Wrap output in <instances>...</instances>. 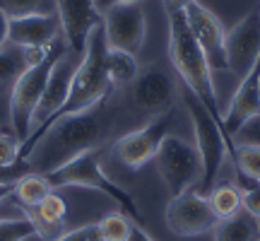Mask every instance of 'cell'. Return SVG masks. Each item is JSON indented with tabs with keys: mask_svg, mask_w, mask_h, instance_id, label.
Segmentation results:
<instances>
[{
	"mask_svg": "<svg viewBox=\"0 0 260 241\" xmlns=\"http://www.w3.org/2000/svg\"><path fill=\"white\" fill-rule=\"evenodd\" d=\"M167 19H169V61L174 65V70L181 75V80L186 82L188 92H193L200 99V104L210 111V116L222 126L224 113L219 111V104H217L212 68H210L205 51L200 48V44L195 41L193 32H190L186 10H169Z\"/></svg>",
	"mask_w": 260,
	"mask_h": 241,
	"instance_id": "cell-2",
	"label": "cell"
},
{
	"mask_svg": "<svg viewBox=\"0 0 260 241\" xmlns=\"http://www.w3.org/2000/svg\"><path fill=\"white\" fill-rule=\"evenodd\" d=\"M260 236V227L258 220L241 210L234 217L219 220L217 227L212 229V239L214 241H258Z\"/></svg>",
	"mask_w": 260,
	"mask_h": 241,
	"instance_id": "cell-18",
	"label": "cell"
},
{
	"mask_svg": "<svg viewBox=\"0 0 260 241\" xmlns=\"http://www.w3.org/2000/svg\"><path fill=\"white\" fill-rule=\"evenodd\" d=\"M68 53V46H65V39H56L53 46L48 51V56L37 65H29L22 70L15 84H12V94H10V126H12V133L15 138L24 145L31 133V116L37 111L39 99L46 89V82L53 68L60 58Z\"/></svg>",
	"mask_w": 260,
	"mask_h": 241,
	"instance_id": "cell-4",
	"label": "cell"
},
{
	"mask_svg": "<svg viewBox=\"0 0 260 241\" xmlns=\"http://www.w3.org/2000/svg\"><path fill=\"white\" fill-rule=\"evenodd\" d=\"M104 34L106 46L138 53L145 44L147 19L140 3H118L104 10Z\"/></svg>",
	"mask_w": 260,
	"mask_h": 241,
	"instance_id": "cell-10",
	"label": "cell"
},
{
	"mask_svg": "<svg viewBox=\"0 0 260 241\" xmlns=\"http://www.w3.org/2000/svg\"><path fill=\"white\" fill-rule=\"evenodd\" d=\"M133 220L123 210L109 213L102 217L96 227H99V241H128L130 232H133Z\"/></svg>",
	"mask_w": 260,
	"mask_h": 241,
	"instance_id": "cell-23",
	"label": "cell"
},
{
	"mask_svg": "<svg viewBox=\"0 0 260 241\" xmlns=\"http://www.w3.org/2000/svg\"><path fill=\"white\" fill-rule=\"evenodd\" d=\"M207 200L212 205L214 215L219 220H226V217H234L236 213H241L243 205H241V191L236 184H217L207 193Z\"/></svg>",
	"mask_w": 260,
	"mask_h": 241,
	"instance_id": "cell-21",
	"label": "cell"
},
{
	"mask_svg": "<svg viewBox=\"0 0 260 241\" xmlns=\"http://www.w3.org/2000/svg\"><path fill=\"white\" fill-rule=\"evenodd\" d=\"M8 29H10V17L0 10V46L8 44Z\"/></svg>",
	"mask_w": 260,
	"mask_h": 241,
	"instance_id": "cell-31",
	"label": "cell"
},
{
	"mask_svg": "<svg viewBox=\"0 0 260 241\" xmlns=\"http://www.w3.org/2000/svg\"><path fill=\"white\" fill-rule=\"evenodd\" d=\"M232 162H234V169H236L239 176L260 184V142H241V145H234Z\"/></svg>",
	"mask_w": 260,
	"mask_h": 241,
	"instance_id": "cell-22",
	"label": "cell"
},
{
	"mask_svg": "<svg viewBox=\"0 0 260 241\" xmlns=\"http://www.w3.org/2000/svg\"><path fill=\"white\" fill-rule=\"evenodd\" d=\"M41 5H44V0H0V10L10 19L37 15V12H41Z\"/></svg>",
	"mask_w": 260,
	"mask_h": 241,
	"instance_id": "cell-27",
	"label": "cell"
},
{
	"mask_svg": "<svg viewBox=\"0 0 260 241\" xmlns=\"http://www.w3.org/2000/svg\"><path fill=\"white\" fill-rule=\"evenodd\" d=\"M29 236H37V234L24 215L12 220H0V241H27Z\"/></svg>",
	"mask_w": 260,
	"mask_h": 241,
	"instance_id": "cell-25",
	"label": "cell"
},
{
	"mask_svg": "<svg viewBox=\"0 0 260 241\" xmlns=\"http://www.w3.org/2000/svg\"><path fill=\"white\" fill-rule=\"evenodd\" d=\"M12 188H15V186H0V203H3L5 198L12 195Z\"/></svg>",
	"mask_w": 260,
	"mask_h": 241,
	"instance_id": "cell-34",
	"label": "cell"
},
{
	"mask_svg": "<svg viewBox=\"0 0 260 241\" xmlns=\"http://www.w3.org/2000/svg\"><path fill=\"white\" fill-rule=\"evenodd\" d=\"M27 68L24 56H22V48L15 44H5L0 46V89L5 84H15L22 70Z\"/></svg>",
	"mask_w": 260,
	"mask_h": 241,
	"instance_id": "cell-24",
	"label": "cell"
},
{
	"mask_svg": "<svg viewBox=\"0 0 260 241\" xmlns=\"http://www.w3.org/2000/svg\"><path fill=\"white\" fill-rule=\"evenodd\" d=\"M46 178H48V184L53 186V191H58V188H70V186L99 191V193H104L106 198L116 200L118 207H121L135 224L142 222V215H140V207H138V203H135V198H133L123 186H118L113 178H109L104 174L96 149L82 152L80 157H75L73 162H68L65 167L46 174Z\"/></svg>",
	"mask_w": 260,
	"mask_h": 241,
	"instance_id": "cell-6",
	"label": "cell"
},
{
	"mask_svg": "<svg viewBox=\"0 0 260 241\" xmlns=\"http://www.w3.org/2000/svg\"><path fill=\"white\" fill-rule=\"evenodd\" d=\"M154 162L171 198L195 188L203 176V162H200L198 147L176 135H167L161 140Z\"/></svg>",
	"mask_w": 260,
	"mask_h": 241,
	"instance_id": "cell-7",
	"label": "cell"
},
{
	"mask_svg": "<svg viewBox=\"0 0 260 241\" xmlns=\"http://www.w3.org/2000/svg\"><path fill=\"white\" fill-rule=\"evenodd\" d=\"M22 142L15 138V133H0V167L15 164L19 159Z\"/></svg>",
	"mask_w": 260,
	"mask_h": 241,
	"instance_id": "cell-28",
	"label": "cell"
},
{
	"mask_svg": "<svg viewBox=\"0 0 260 241\" xmlns=\"http://www.w3.org/2000/svg\"><path fill=\"white\" fill-rule=\"evenodd\" d=\"M96 239H99V227L96 224H84V227H77V229L60 234L56 241H96Z\"/></svg>",
	"mask_w": 260,
	"mask_h": 241,
	"instance_id": "cell-29",
	"label": "cell"
},
{
	"mask_svg": "<svg viewBox=\"0 0 260 241\" xmlns=\"http://www.w3.org/2000/svg\"><path fill=\"white\" fill-rule=\"evenodd\" d=\"M190 3H195V0H164V10H186Z\"/></svg>",
	"mask_w": 260,
	"mask_h": 241,
	"instance_id": "cell-32",
	"label": "cell"
},
{
	"mask_svg": "<svg viewBox=\"0 0 260 241\" xmlns=\"http://www.w3.org/2000/svg\"><path fill=\"white\" fill-rule=\"evenodd\" d=\"M111 126L113 111L109 106V99L94 104L84 111L60 116L48 126L34 149L27 155L29 167L37 174H51L73 162L75 157H80L82 152L96 149L109 135Z\"/></svg>",
	"mask_w": 260,
	"mask_h": 241,
	"instance_id": "cell-1",
	"label": "cell"
},
{
	"mask_svg": "<svg viewBox=\"0 0 260 241\" xmlns=\"http://www.w3.org/2000/svg\"><path fill=\"white\" fill-rule=\"evenodd\" d=\"M169 128H171V113L157 116L154 120H149L147 126H142V128L133 130V133L116 140L113 152L128 169L145 167L149 159H154L161 140L169 135Z\"/></svg>",
	"mask_w": 260,
	"mask_h": 241,
	"instance_id": "cell-14",
	"label": "cell"
},
{
	"mask_svg": "<svg viewBox=\"0 0 260 241\" xmlns=\"http://www.w3.org/2000/svg\"><path fill=\"white\" fill-rule=\"evenodd\" d=\"M58 32H60L58 15L37 12V15H27V17H15L10 19L8 44H15L19 48L48 46L58 39Z\"/></svg>",
	"mask_w": 260,
	"mask_h": 241,
	"instance_id": "cell-17",
	"label": "cell"
},
{
	"mask_svg": "<svg viewBox=\"0 0 260 241\" xmlns=\"http://www.w3.org/2000/svg\"><path fill=\"white\" fill-rule=\"evenodd\" d=\"M53 5L65 46L70 53L82 58L89 34L104 24V12L96 8V0H53Z\"/></svg>",
	"mask_w": 260,
	"mask_h": 241,
	"instance_id": "cell-11",
	"label": "cell"
},
{
	"mask_svg": "<svg viewBox=\"0 0 260 241\" xmlns=\"http://www.w3.org/2000/svg\"><path fill=\"white\" fill-rule=\"evenodd\" d=\"M96 241H99V239H96Z\"/></svg>",
	"mask_w": 260,
	"mask_h": 241,
	"instance_id": "cell-35",
	"label": "cell"
},
{
	"mask_svg": "<svg viewBox=\"0 0 260 241\" xmlns=\"http://www.w3.org/2000/svg\"><path fill=\"white\" fill-rule=\"evenodd\" d=\"M260 116V58L253 65V70L243 80H239V87L234 92L232 102L224 111L222 126L226 138L232 140L236 133H241L246 128V123ZM234 142V140H232Z\"/></svg>",
	"mask_w": 260,
	"mask_h": 241,
	"instance_id": "cell-16",
	"label": "cell"
},
{
	"mask_svg": "<svg viewBox=\"0 0 260 241\" xmlns=\"http://www.w3.org/2000/svg\"><path fill=\"white\" fill-rule=\"evenodd\" d=\"M258 138H260V135H258Z\"/></svg>",
	"mask_w": 260,
	"mask_h": 241,
	"instance_id": "cell-36",
	"label": "cell"
},
{
	"mask_svg": "<svg viewBox=\"0 0 260 241\" xmlns=\"http://www.w3.org/2000/svg\"><path fill=\"white\" fill-rule=\"evenodd\" d=\"M75 68H77V63H73L68 58V53L56 63V68H53V73H51V77H48V82H46V89H44L41 99H39L37 111L31 116V133H29L27 142L19 147V159H27V155L34 149V145L41 140V135L46 133V128L53 123L58 111L63 109V104L68 102Z\"/></svg>",
	"mask_w": 260,
	"mask_h": 241,
	"instance_id": "cell-8",
	"label": "cell"
},
{
	"mask_svg": "<svg viewBox=\"0 0 260 241\" xmlns=\"http://www.w3.org/2000/svg\"><path fill=\"white\" fill-rule=\"evenodd\" d=\"M219 222L214 215L207 195L198 193L195 188L181 195H174L167 205V227L176 236H200L212 232Z\"/></svg>",
	"mask_w": 260,
	"mask_h": 241,
	"instance_id": "cell-9",
	"label": "cell"
},
{
	"mask_svg": "<svg viewBox=\"0 0 260 241\" xmlns=\"http://www.w3.org/2000/svg\"><path fill=\"white\" fill-rule=\"evenodd\" d=\"M186 109L190 113L195 147L200 152V162H203V176L195 186V191L207 195L217 186L224 159L234 155V142L226 138L224 128L210 116V111L200 104V99L193 92H188V89H186Z\"/></svg>",
	"mask_w": 260,
	"mask_h": 241,
	"instance_id": "cell-5",
	"label": "cell"
},
{
	"mask_svg": "<svg viewBox=\"0 0 260 241\" xmlns=\"http://www.w3.org/2000/svg\"><path fill=\"white\" fill-rule=\"evenodd\" d=\"M51 191H53V186L48 184L46 174L31 171V174H27L24 178H19L17 184H15L10 198H15V203H17L19 207H37Z\"/></svg>",
	"mask_w": 260,
	"mask_h": 241,
	"instance_id": "cell-20",
	"label": "cell"
},
{
	"mask_svg": "<svg viewBox=\"0 0 260 241\" xmlns=\"http://www.w3.org/2000/svg\"><path fill=\"white\" fill-rule=\"evenodd\" d=\"M106 51H109V46H106L104 24H99L87 39V48H84L82 58L77 61V68H75L68 102L63 104V109L58 111L56 118L84 111V109H89V106L111 97L113 84L109 82V73H106Z\"/></svg>",
	"mask_w": 260,
	"mask_h": 241,
	"instance_id": "cell-3",
	"label": "cell"
},
{
	"mask_svg": "<svg viewBox=\"0 0 260 241\" xmlns=\"http://www.w3.org/2000/svg\"><path fill=\"white\" fill-rule=\"evenodd\" d=\"M37 213L48 220V222H65V217H68V205L56 191H51V193L37 205Z\"/></svg>",
	"mask_w": 260,
	"mask_h": 241,
	"instance_id": "cell-26",
	"label": "cell"
},
{
	"mask_svg": "<svg viewBox=\"0 0 260 241\" xmlns=\"http://www.w3.org/2000/svg\"><path fill=\"white\" fill-rule=\"evenodd\" d=\"M118 3H142V0H96V8H99V5L111 8V5H118Z\"/></svg>",
	"mask_w": 260,
	"mask_h": 241,
	"instance_id": "cell-33",
	"label": "cell"
},
{
	"mask_svg": "<svg viewBox=\"0 0 260 241\" xmlns=\"http://www.w3.org/2000/svg\"><path fill=\"white\" fill-rule=\"evenodd\" d=\"M176 97L178 87L174 77L159 65H149L145 70H140V75L133 82V102L138 106V111L154 116V118L171 113Z\"/></svg>",
	"mask_w": 260,
	"mask_h": 241,
	"instance_id": "cell-12",
	"label": "cell"
},
{
	"mask_svg": "<svg viewBox=\"0 0 260 241\" xmlns=\"http://www.w3.org/2000/svg\"><path fill=\"white\" fill-rule=\"evenodd\" d=\"M226 63L236 80H243L260 58V12L253 10L226 32Z\"/></svg>",
	"mask_w": 260,
	"mask_h": 241,
	"instance_id": "cell-13",
	"label": "cell"
},
{
	"mask_svg": "<svg viewBox=\"0 0 260 241\" xmlns=\"http://www.w3.org/2000/svg\"><path fill=\"white\" fill-rule=\"evenodd\" d=\"M128 241H154V239H152V236L142 229V224H133V232H130Z\"/></svg>",
	"mask_w": 260,
	"mask_h": 241,
	"instance_id": "cell-30",
	"label": "cell"
},
{
	"mask_svg": "<svg viewBox=\"0 0 260 241\" xmlns=\"http://www.w3.org/2000/svg\"><path fill=\"white\" fill-rule=\"evenodd\" d=\"M106 73H109V82L113 84V89L135 82V77L140 75L135 53L118 51V48H109V51H106Z\"/></svg>",
	"mask_w": 260,
	"mask_h": 241,
	"instance_id": "cell-19",
	"label": "cell"
},
{
	"mask_svg": "<svg viewBox=\"0 0 260 241\" xmlns=\"http://www.w3.org/2000/svg\"><path fill=\"white\" fill-rule=\"evenodd\" d=\"M186 17L188 24H190V32H193L195 41L200 44V48L207 56V63L212 70H229V63H226V32H224L219 17L214 15L210 8L200 5V0H195L186 8Z\"/></svg>",
	"mask_w": 260,
	"mask_h": 241,
	"instance_id": "cell-15",
	"label": "cell"
}]
</instances>
